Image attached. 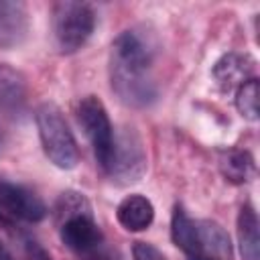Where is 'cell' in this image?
<instances>
[{
	"label": "cell",
	"mask_w": 260,
	"mask_h": 260,
	"mask_svg": "<svg viewBox=\"0 0 260 260\" xmlns=\"http://www.w3.org/2000/svg\"><path fill=\"white\" fill-rule=\"evenodd\" d=\"M219 167H221V173L232 183H244V181H248V177L254 171V160H252V156L248 152L230 150V152H223L221 154Z\"/></svg>",
	"instance_id": "obj_15"
},
{
	"label": "cell",
	"mask_w": 260,
	"mask_h": 260,
	"mask_svg": "<svg viewBox=\"0 0 260 260\" xmlns=\"http://www.w3.org/2000/svg\"><path fill=\"white\" fill-rule=\"evenodd\" d=\"M238 240L244 260H260V232L258 217L252 205H244L238 215Z\"/></svg>",
	"instance_id": "obj_13"
},
{
	"label": "cell",
	"mask_w": 260,
	"mask_h": 260,
	"mask_svg": "<svg viewBox=\"0 0 260 260\" xmlns=\"http://www.w3.org/2000/svg\"><path fill=\"white\" fill-rule=\"evenodd\" d=\"M95 16L89 4L85 2H59L53 8V32L57 47L63 53L77 51L91 35Z\"/></svg>",
	"instance_id": "obj_3"
},
{
	"label": "cell",
	"mask_w": 260,
	"mask_h": 260,
	"mask_svg": "<svg viewBox=\"0 0 260 260\" xmlns=\"http://www.w3.org/2000/svg\"><path fill=\"white\" fill-rule=\"evenodd\" d=\"M0 207L24 221H41L47 215L45 203L26 187L14 183H0Z\"/></svg>",
	"instance_id": "obj_6"
},
{
	"label": "cell",
	"mask_w": 260,
	"mask_h": 260,
	"mask_svg": "<svg viewBox=\"0 0 260 260\" xmlns=\"http://www.w3.org/2000/svg\"><path fill=\"white\" fill-rule=\"evenodd\" d=\"M191 260H215V258H209V256H203V254H195V256H191Z\"/></svg>",
	"instance_id": "obj_21"
},
{
	"label": "cell",
	"mask_w": 260,
	"mask_h": 260,
	"mask_svg": "<svg viewBox=\"0 0 260 260\" xmlns=\"http://www.w3.org/2000/svg\"><path fill=\"white\" fill-rule=\"evenodd\" d=\"M152 61V49L136 32H122L112 45V85L128 104H146L154 98L146 71Z\"/></svg>",
	"instance_id": "obj_1"
},
{
	"label": "cell",
	"mask_w": 260,
	"mask_h": 260,
	"mask_svg": "<svg viewBox=\"0 0 260 260\" xmlns=\"http://www.w3.org/2000/svg\"><path fill=\"white\" fill-rule=\"evenodd\" d=\"M171 236L173 242L187 252L189 256L201 254V246H199V234H197V223L191 221V217L177 205L173 211V219H171Z\"/></svg>",
	"instance_id": "obj_14"
},
{
	"label": "cell",
	"mask_w": 260,
	"mask_h": 260,
	"mask_svg": "<svg viewBox=\"0 0 260 260\" xmlns=\"http://www.w3.org/2000/svg\"><path fill=\"white\" fill-rule=\"evenodd\" d=\"M61 240L65 246L77 252H87L100 246L102 242V232L93 223L91 217L87 215H77L71 219H65L61 225Z\"/></svg>",
	"instance_id": "obj_7"
},
{
	"label": "cell",
	"mask_w": 260,
	"mask_h": 260,
	"mask_svg": "<svg viewBox=\"0 0 260 260\" xmlns=\"http://www.w3.org/2000/svg\"><path fill=\"white\" fill-rule=\"evenodd\" d=\"M24 95H26L24 77L16 69L8 65H0V110H4L8 116L20 114L24 106Z\"/></svg>",
	"instance_id": "obj_10"
},
{
	"label": "cell",
	"mask_w": 260,
	"mask_h": 260,
	"mask_svg": "<svg viewBox=\"0 0 260 260\" xmlns=\"http://www.w3.org/2000/svg\"><path fill=\"white\" fill-rule=\"evenodd\" d=\"M0 260H12V256L8 254V250L4 248V244L0 242Z\"/></svg>",
	"instance_id": "obj_20"
},
{
	"label": "cell",
	"mask_w": 260,
	"mask_h": 260,
	"mask_svg": "<svg viewBox=\"0 0 260 260\" xmlns=\"http://www.w3.org/2000/svg\"><path fill=\"white\" fill-rule=\"evenodd\" d=\"M132 256H134V260H167L158 248H154L152 244H146V242H136L132 248Z\"/></svg>",
	"instance_id": "obj_18"
},
{
	"label": "cell",
	"mask_w": 260,
	"mask_h": 260,
	"mask_svg": "<svg viewBox=\"0 0 260 260\" xmlns=\"http://www.w3.org/2000/svg\"><path fill=\"white\" fill-rule=\"evenodd\" d=\"M26 258L28 260H51V256L37 244V242H30V240H26Z\"/></svg>",
	"instance_id": "obj_19"
},
{
	"label": "cell",
	"mask_w": 260,
	"mask_h": 260,
	"mask_svg": "<svg viewBox=\"0 0 260 260\" xmlns=\"http://www.w3.org/2000/svg\"><path fill=\"white\" fill-rule=\"evenodd\" d=\"M57 213H59V215H67V219L77 217V215H87V217H91V213H89V203H87L85 197L79 195V193H63L61 199H59V205H57Z\"/></svg>",
	"instance_id": "obj_17"
},
{
	"label": "cell",
	"mask_w": 260,
	"mask_h": 260,
	"mask_svg": "<svg viewBox=\"0 0 260 260\" xmlns=\"http://www.w3.org/2000/svg\"><path fill=\"white\" fill-rule=\"evenodd\" d=\"M258 95H260V89H258V79L250 77L248 81H244L238 91H236V106H238V112L250 120V122H256L258 120Z\"/></svg>",
	"instance_id": "obj_16"
},
{
	"label": "cell",
	"mask_w": 260,
	"mask_h": 260,
	"mask_svg": "<svg viewBox=\"0 0 260 260\" xmlns=\"http://www.w3.org/2000/svg\"><path fill=\"white\" fill-rule=\"evenodd\" d=\"M152 217H154V207L142 195H130L122 199V203L118 205V221L128 232L146 230L152 223Z\"/></svg>",
	"instance_id": "obj_11"
},
{
	"label": "cell",
	"mask_w": 260,
	"mask_h": 260,
	"mask_svg": "<svg viewBox=\"0 0 260 260\" xmlns=\"http://www.w3.org/2000/svg\"><path fill=\"white\" fill-rule=\"evenodd\" d=\"M252 65L254 63L250 57L228 53L213 65V77L223 91H230L234 87H240L244 81H248L252 73Z\"/></svg>",
	"instance_id": "obj_9"
},
{
	"label": "cell",
	"mask_w": 260,
	"mask_h": 260,
	"mask_svg": "<svg viewBox=\"0 0 260 260\" xmlns=\"http://www.w3.org/2000/svg\"><path fill=\"white\" fill-rule=\"evenodd\" d=\"M28 30L26 8L20 2L0 0V49L18 45Z\"/></svg>",
	"instance_id": "obj_8"
},
{
	"label": "cell",
	"mask_w": 260,
	"mask_h": 260,
	"mask_svg": "<svg viewBox=\"0 0 260 260\" xmlns=\"http://www.w3.org/2000/svg\"><path fill=\"white\" fill-rule=\"evenodd\" d=\"M146 171V156L138 134L132 128H124L120 138H114V152L108 173L122 183H136Z\"/></svg>",
	"instance_id": "obj_5"
},
{
	"label": "cell",
	"mask_w": 260,
	"mask_h": 260,
	"mask_svg": "<svg viewBox=\"0 0 260 260\" xmlns=\"http://www.w3.org/2000/svg\"><path fill=\"white\" fill-rule=\"evenodd\" d=\"M37 128L49 160L59 169H73L79 160L75 138L55 104H43L37 110Z\"/></svg>",
	"instance_id": "obj_2"
},
{
	"label": "cell",
	"mask_w": 260,
	"mask_h": 260,
	"mask_svg": "<svg viewBox=\"0 0 260 260\" xmlns=\"http://www.w3.org/2000/svg\"><path fill=\"white\" fill-rule=\"evenodd\" d=\"M79 122L93 146L98 162L108 171L114 152V132L106 108L95 95H89L79 104Z\"/></svg>",
	"instance_id": "obj_4"
},
{
	"label": "cell",
	"mask_w": 260,
	"mask_h": 260,
	"mask_svg": "<svg viewBox=\"0 0 260 260\" xmlns=\"http://www.w3.org/2000/svg\"><path fill=\"white\" fill-rule=\"evenodd\" d=\"M197 234H199V246L201 254L215 258V260H230L232 258V242L228 232L215 223V221H199L197 223Z\"/></svg>",
	"instance_id": "obj_12"
}]
</instances>
